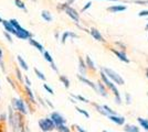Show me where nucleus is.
I'll list each match as a JSON object with an SVG mask.
<instances>
[{
    "label": "nucleus",
    "mask_w": 148,
    "mask_h": 132,
    "mask_svg": "<svg viewBox=\"0 0 148 132\" xmlns=\"http://www.w3.org/2000/svg\"><path fill=\"white\" fill-rule=\"evenodd\" d=\"M101 78H102L103 83L105 84V86L108 88L110 90H112V93L114 94V96H115V101L117 102L118 105H121V104H122V99H121L119 91H118V89L116 88V86H115V84L112 82V81H110V78H107V76L105 75L103 70L101 72Z\"/></svg>",
    "instance_id": "nucleus-1"
},
{
    "label": "nucleus",
    "mask_w": 148,
    "mask_h": 132,
    "mask_svg": "<svg viewBox=\"0 0 148 132\" xmlns=\"http://www.w3.org/2000/svg\"><path fill=\"white\" fill-rule=\"evenodd\" d=\"M11 127H12V130L14 132L19 131L21 128H23V127H25L23 113L17 111V112L13 114V120H12V125H11Z\"/></svg>",
    "instance_id": "nucleus-2"
},
{
    "label": "nucleus",
    "mask_w": 148,
    "mask_h": 132,
    "mask_svg": "<svg viewBox=\"0 0 148 132\" xmlns=\"http://www.w3.org/2000/svg\"><path fill=\"white\" fill-rule=\"evenodd\" d=\"M103 72H104L105 75L107 76V78H110L115 84H118V85H124L125 84L124 79L122 78V76L118 75V73H116L115 70H113L111 68H103Z\"/></svg>",
    "instance_id": "nucleus-3"
},
{
    "label": "nucleus",
    "mask_w": 148,
    "mask_h": 132,
    "mask_svg": "<svg viewBox=\"0 0 148 132\" xmlns=\"http://www.w3.org/2000/svg\"><path fill=\"white\" fill-rule=\"evenodd\" d=\"M39 127L43 132H50L56 129L54 122L51 120V118H45V119L39 120Z\"/></svg>",
    "instance_id": "nucleus-4"
},
{
    "label": "nucleus",
    "mask_w": 148,
    "mask_h": 132,
    "mask_svg": "<svg viewBox=\"0 0 148 132\" xmlns=\"http://www.w3.org/2000/svg\"><path fill=\"white\" fill-rule=\"evenodd\" d=\"M14 35L18 39H20V40H29L30 38H32V33L29 32L28 30L23 29L21 25L19 26L18 29H16V34Z\"/></svg>",
    "instance_id": "nucleus-5"
},
{
    "label": "nucleus",
    "mask_w": 148,
    "mask_h": 132,
    "mask_svg": "<svg viewBox=\"0 0 148 132\" xmlns=\"http://www.w3.org/2000/svg\"><path fill=\"white\" fill-rule=\"evenodd\" d=\"M12 105L14 109L19 111V112L23 113V114H27L28 113V110H27V108L25 106V102L22 99H17V98H13L12 99Z\"/></svg>",
    "instance_id": "nucleus-6"
},
{
    "label": "nucleus",
    "mask_w": 148,
    "mask_h": 132,
    "mask_svg": "<svg viewBox=\"0 0 148 132\" xmlns=\"http://www.w3.org/2000/svg\"><path fill=\"white\" fill-rule=\"evenodd\" d=\"M64 12L68 14L69 17L71 18L72 20H74L76 23L80 21V16H79V13H77V11L75 10V9H73L72 7L70 6V5H66V7L64 8V10H63Z\"/></svg>",
    "instance_id": "nucleus-7"
},
{
    "label": "nucleus",
    "mask_w": 148,
    "mask_h": 132,
    "mask_svg": "<svg viewBox=\"0 0 148 132\" xmlns=\"http://www.w3.org/2000/svg\"><path fill=\"white\" fill-rule=\"evenodd\" d=\"M51 120L54 122V125L56 126H59V125H64L65 122H66V120L64 119V117L60 114L59 112H52L51 113Z\"/></svg>",
    "instance_id": "nucleus-8"
},
{
    "label": "nucleus",
    "mask_w": 148,
    "mask_h": 132,
    "mask_svg": "<svg viewBox=\"0 0 148 132\" xmlns=\"http://www.w3.org/2000/svg\"><path fill=\"white\" fill-rule=\"evenodd\" d=\"M108 117V119L113 121L114 123H116L118 126H123L124 123H125V118L122 117V116H117V114H108L107 116Z\"/></svg>",
    "instance_id": "nucleus-9"
},
{
    "label": "nucleus",
    "mask_w": 148,
    "mask_h": 132,
    "mask_svg": "<svg viewBox=\"0 0 148 132\" xmlns=\"http://www.w3.org/2000/svg\"><path fill=\"white\" fill-rule=\"evenodd\" d=\"M112 52L116 55V56L122 61V62H124V63H130V60H128V57L126 56V54H125V52H121V51H117V50H115V49H112Z\"/></svg>",
    "instance_id": "nucleus-10"
},
{
    "label": "nucleus",
    "mask_w": 148,
    "mask_h": 132,
    "mask_svg": "<svg viewBox=\"0 0 148 132\" xmlns=\"http://www.w3.org/2000/svg\"><path fill=\"white\" fill-rule=\"evenodd\" d=\"M90 33H91V35H92L93 38L95 39L96 41H99V42H105L104 38H103V35L101 34V32L97 30V29H95V28H92L91 30H90Z\"/></svg>",
    "instance_id": "nucleus-11"
},
{
    "label": "nucleus",
    "mask_w": 148,
    "mask_h": 132,
    "mask_svg": "<svg viewBox=\"0 0 148 132\" xmlns=\"http://www.w3.org/2000/svg\"><path fill=\"white\" fill-rule=\"evenodd\" d=\"M2 25H3V28H5V30L7 32H9L10 34H16V29L12 26V24L9 22V21H7V20H2Z\"/></svg>",
    "instance_id": "nucleus-12"
},
{
    "label": "nucleus",
    "mask_w": 148,
    "mask_h": 132,
    "mask_svg": "<svg viewBox=\"0 0 148 132\" xmlns=\"http://www.w3.org/2000/svg\"><path fill=\"white\" fill-rule=\"evenodd\" d=\"M77 78L80 79L82 83H84V84H86L87 86H90V87H92L95 91H97V87H96V85L94 84L93 82H91V81H88L87 78H85L84 76H82V75H77Z\"/></svg>",
    "instance_id": "nucleus-13"
},
{
    "label": "nucleus",
    "mask_w": 148,
    "mask_h": 132,
    "mask_svg": "<svg viewBox=\"0 0 148 132\" xmlns=\"http://www.w3.org/2000/svg\"><path fill=\"white\" fill-rule=\"evenodd\" d=\"M96 87H97V93H99V95H102L103 97H107V96H108V94H107V89L105 88L104 83L99 82Z\"/></svg>",
    "instance_id": "nucleus-14"
},
{
    "label": "nucleus",
    "mask_w": 148,
    "mask_h": 132,
    "mask_svg": "<svg viewBox=\"0 0 148 132\" xmlns=\"http://www.w3.org/2000/svg\"><path fill=\"white\" fill-rule=\"evenodd\" d=\"M107 10H108L110 12L116 13V12H121V11H125V10H126V7L122 6V5H116V6L108 7Z\"/></svg>",
    "instance_id": "nucleus-15"
},
{
    "label": "nucleus",
    "mask_w": 148,
    "mask_h": 132,
    "mask_svg": "<svg viewBox=\"0 0 148 132\" xmlns=\"http://www.w3.org/2000/svg\"><path fill=\"white\" fill-rule=\"evenodd\" d=\"M86 64L83 61V57H79V69H80V73L82 75H86Z\"/></svg>",
    "instance_id": "nucleus-16"
},
{
    "label": "nucleus",
    "mask_w": 148,
    "mask_h": 132,
    "mask_svg": "<svg viewBox=\"0 0 148 132\" xmlns=\"http://www.w3.org/2000/svg\"><path fill=\"white\" fill-rule=\"evenodd\" d=\"M29 43L32 45V46H34L37 50H39L40 52H42L43 53L44 52V50H43V46H42V44H40L39 42H38L37 40H34L33 38H30L29 39Z\"/></svg>",
    "instance_id": "nucleus-17"
},
{
    "label": "nucleus",
    "mask_w": 148,
    "mask_h": 132,
    "mask_svg": "<svg viewBox=\"0 0 148 132\" xmlns=\"http://www.w3.org/2000/svg\"><path fill=\"white\" fill-rule=\"evenodd\" d=\"M25 93H27V95H28V97H29V99H30V101L34 105V104H37V101H36V99H34V96H33V93H32V90L30 89V86H25Z\"/></svg>",
    "instance_id": "nucleus-18"
},
{
    "label": "nucleus",
    "mask_w": 148,
    "mask_h": 132,
    "mask_svg": "<svg viewBox=\"0 0 148 132\" xmlns=\"http://www.w3.org/2000/svg\"><path fill=\"white\" fill-rule=\"evenodd\" d=\"M85 64H86V66L91 69V70H95V69H96L95 65H94V62L91 60V57L88 56V55H86V56H85Z\"/></svg>",
    "instance_id": "nucleus-19"
},
{
    "label": "nucleus",
    "mask_w": 148,
    "mask_h": 132,
    "mask_svg": "<svg viewBox=\"0 0 148 132\" xmlns=\"http://www.w3.org/2000/svg\"><path fill=\"white\" fill-rule=\"evenodd\" d=\"M41 17H42V19L44 21H47V22H51L52 21V16H51V13L49 11H47V10H43L42 12H41Z\"/></svg>",
    "instance_id": "nucleus-20"
},
{
    "label": "nucleus",
    "mask_w": 148,
    "mask_h": 132,
    "mask_svg": "<svg viewBox=\"0 0 148 132\" xmlns=\"http://www.w3.org/2000/svg\"><path fill=\"white\" fill-rule=\"evenodd\" d=\"M124 131H125V132H140V131H139V129H138L137 127L132 126V125H127V126H125V128H124Z\"/></svg>",
    "instance_id": "nucleus-21"
},
{
    "label": "nucleus",
    "mask_w": 148,
    "mask_h": 132,
    "mask_svg": "<svg viewBox=\"0 0 148 132\" xmlns=\"http://www.w3.org/2000/svg\"><path fill=\"white\" fill-rule=\"evenodd\" d=\"M17 58H18V63H19V65H20V66H21V67H22L23 69H25V70H28V69H29V66H28V64L25 63V60L22 58V56H20V55H18V57H17Z\"/></svg>",
    "instance_id": "nucleus-22"
},
{
    "label": "nucleus",
    "mask_w": 148,
    "mask_h": 132,
    "mask_svg": "<svg viewBox=\"0 0 148 132\" xmlns=\"http://www.w3.org/2000/svg\"><path fill=\"white\" fill-rule=\"evenodd\" d=\"M13 2H14L16 7H18L19 9H21V10H23V11H27V7H25L23 1H21V0H13Z\"/></svg>",
    "instance_id": "nucleus-23"
},
{
    "label": "nucleus",
    "mask_w": 148,
    "mask_h": 132,
    "mask_svg": "<svg viewBox=\"0 0 148 132\" xmlns=\"http://www.w3.org/2000/svg\"><path fill=\"white\" fill-rule=\"evenodd\" d=\"M138 122H139V125L142 126V128H144L146 131H148V120L147 119H144V118H138Z\"/></svg>",
    "instance_id": "nucleus-24"
},
{
    "label": "nucleus",
    "mask_w": 148,
    "mask_h": 132,
    "mask_svg": "<svg viewBox=\"0 0 148 132\" xmlns=\"http://www.w3.org/2000/svg\"><path fill=\"white\" fill-rule=\"evenodd\" d=\"M8 121H9V125L11 126L12 125V120H13V114H14V112H13V109H12V107H9L8 108Z\"/></svg>",
    "instance_id": "nucleus-25"
},
{
    "label": "nucleus",
    "mask_w": 148,
    "mask_h": 132,
    "mask_svg": "<svg viewBox=\"0 0 148 132\" xmlns=\"http://www.w3.org/2000/svg\"><path fill=\"white\" fill-rule=\"evenodd\" d=\"M60 81L62 82V84L64 85V87H65V88L70 87V81H69V78L66 77V76L60 75Z\"/></svg>",
    "instance_id": "nucleus-26"
},
{
    "label": "nucleus",
    "mask_w": 148,
    "mask_h": 132,
    "mask_svg": "<svg viewBox=\"0 0 148 132\" xmlns=\"http://www.w3.org/2000/svg\"><path fill=\"white\" fill-rule=\"evenodd\" d=\"M56 129L59 132H71V130L65 126V123H64V125H59V126H56Z\"/></svg>",
    "instance_id": "nucleus-27"
},
{
    "label": "nucleus",
    "mask_w": 148,
    "mask_h": 132,
    "mask_svg": "<svg viewBox=\"0 0 148 132\" xmlns=\"http://www.w3.org/2000/svg\"><path fill=\"white\" fill-rule=\"evenodd\" d=\"M93 106H94V107L96 108V110H97V111H99V113H102L103 116H108V114H107V112L105 111V109H104V108H103V107H101V106H99L97 104H93Z\"/></svg>",
    "instance_id": "nucleus-28"
},
{
    "label": "nucleus",
    "mask_w": 148,
    "mask_h": 132,
    "mask_svg": "<svg viewBox=\"0 0 148 132\" xmlns=\"http://www.w3.org/2000/svg\"><path fill=\"white\" fill-rule=\"evenodd\" d=\"M43 56H44V60H45V61H48L49 63H52V62H53V58H52L51 54H50L48 51H44V52H43Z\"/></svg>",
    "instance_id": "nucleus-29"
},
{
    "label": "nucleus",
    "mask_w": 148,
    "mask_h": 132,
    "mask_svg": "<svg viewBox=\"0 0 148 132\" xmlns=\"http://www.w3.org/2000/svg\"><path fill=\"white\" fill-rule=\"evenodd\" d=\"M34 73H36V75H37L41 81H44V82H45V79H47V78H45V76L43 75V73H42V72H40L38 68H34Z\"/></svg>",
    "instance_id": "nucleus-30"
},
{
    "label": "nucleus",
    "mask_w": 148,
    "mask_h": 132,
    "mask_svg": "<svg viewBox=\"0 0 148 132\" xmlns=\"http://www.w3.org/2000/svg\"><path fill=\"white\" fill-rule=\"evenodd\" d=\"M71 96H72V97H73L74 99H77V100H80V101H83V102H90V101L87 100L86 98H84V97H82V96H81V95H77V96H74V95H71Z\"/></svg>",
    "instance_id": "nucleus-31"
},
{
    "label": "nucleus",
    "mask_w": 148,
    "mask_h": 132,
    "mask_svg": "<svg viewBox=\"0 0 148 132\" xmlns=\"http://www.w3.org/2000/svg\"><path fill=\"white\" fill-rule=\"evenodd\" d=\"M69 37H70V32H69V31L64 32V33L62 34V38H61V42H62V44H64V43H65V41L68 40Z\"/></svg>",
    "instance_id": "nucleus-32"
},
{
    "label": "nucleus",
    "mask_w": 148,
    "mask_h": 132,
    "mask_svg": "<svg viewBox=\"0 0 148 132\" xmlns=\"http://www.w3.org/2000/svg\"><path fill=\"white\" fill-rule=\"evenodd\" d=\"M76 110H77V112H80L81 114H83L85 118H90V114H88V112H86L85 110H83V109H81V108L76 107Z\"/></svg>",
    "instance_id": "nucleus-33"
},
{
    "label": "nucleus",
    "mask_w": 148,
    "mask_h": 132,
    "mask_svg": "<svg viewBox=\"0 0 148 132\" xmlns=\"http://www.w3.org/2000/svg\"><path fill=\"white\" fill-rule=\"evenodd\" d=\"M9 22L12 24V26L14 28V29H18L19 26H20V24H19V22H18V20H16V19H11V20H9Z\"/></svg>",
    "instance_id": "nucleus-34"
},
{
    "label": "nucleus",
    "mask_w": 148,
    "mask_h": 132,
    "mask_svg": "<svg viewBox=\"0 0 148 132\" xmlns=\"http://www.w3.org/2000/svg\"><path fill=\"white\" fill-rule=\"evenodd\" d=\"M103 108L105 109V111L107 112V114H116V112H115L114 110H112V109H111L110 107H108V106H106V105H104V106H103Z\"/></svg>",
    "instance_id": "nucleus-35"
},
{
    "label": "nucleus",
    "mask_w": 148,
    "mask_h": 132,
    "mask_svg": "<svg viewBox=\"0 0 148 132\" xmlns=\"http://www.w3.org/2000/svg\"><path fill=\"white\" fill-rule=\"evenodd\" d=\"M16 76H17L19 82H22V75H21V72H20V69L18 67L16 68Z\"/></svg>",
    "instance_id": "nucleus-36"
},
{
    "label": "nucleus",
    "mask_w": 148,
    "mask_h": 132,
    "mask_svg": "<svg viewBox=\"0 0 148 132\" xmlns=\"http://www.w3.org/2000/svg\"><path fill=\"white\" fill-rule=\"evenodd\" d=\"M43 88L45 89V90H47V91H48V93H49V94H51V95L54 94V93H53V89L50 87V86H48L47 84H43Z\"/></svg>",
    "instance_id": "nucleus-37"
},
{
    "label": "nucleus",
    "mask_w": 148,
    "mask_h": 132,
    "mask_svg": "<svg viewBox=\"0 0 148 132\" xmlns=\"http://www.w3.org/2000/svg\"><path fill=\"white\" fill-rule=\"evenodd\" d=\"M3 34H5V37H6L7 40H8L10 43H12L13 40H12V38H11V35H10V33H9V32H7V31H5V33H3Z\"/></svg>",
    "instance_id": "nucleus-38"
},
{
    "label": "nucleus",
    "mask_w": 148,
    "mask_h": 132,
    "mask_svg": "<svg viewBox=\"0 0 148 132\" xmlns=\"http://www.w3.org/2000/svg\"><path fill=\"white\" fill-rule=\"evenodd\" d=\"M134 2L138 5H148V0H135Z\"/></svg>",
    "instance_id": "nucleus-39"
},
{
    "label": "nucleus",
    "mask_w": 148,
    "mask_h": 132,
    "mask_svg": "<svg viewBox=\"0 0 148 132\" xmlns=\"http://www.w3.org/2000/svg\"><path fill=\"white\" fill-rule=\"evenodd\" d=\"M91 6H92V2H91V1H88L86 5H85V6L82 8V12H83V11H86L87 9H88V8H90Z\"/></svg>",
    "instance_id": "nucleus-40"
},
{
    "label": "nucleus",
    "mask_w": 148,
    "mask_h": 132,
    "mask_svg": "<svg viewBox=\"0 0 148 132\" xmlns=\"http://www.w3.org/2000/svg\"><path fill=\"white\" fill-rule=\"evenodd\" d=\"M138 16L139 17H148V10H143L138 13Z\"/></svg>",
    "instance_id": "nucleus-41"
},
{
    "label": "nucleus",
    "mask_w": 148,
    "mask_h": 132,
    "mask_svg": "<svg viewBox=\"0 0 148 132\" xmlns=\"http://www.w3.org/2000/svg\"><path fill=\"white\" fill-rule=\"evenodd\" d=\"M7 81H8V82H9V84H10V85H11V87H12L13 89H16V85H14V83L12 82V79H11V78H10V77H8V76H7Z\"/></svg>",
    "instance_id": "nucleus-42"
},
{
    "label": "nucleus",
    "mask_w": 148,
    "mask_h": 132,
    "mask_svg": "<svg viewBox=\"0 0 148 132\" xmlns=\"http://www.w3.org/2000/svg\"><path fill=\"white\" fill-rule=\"evenodd\" d=\"M125 97H126V102H127V104L130 105V95L126 93V95H125Z\"/></svg>",
    "instance_id": "nucleus-43"
},
{
    "label": "nucleus",
    "mask_w": 148,
    "mask_h": 132,
    "mask_svg": "<svg viewBox=\"0 0 148 132\" xmlns=\"http://www.w3.org/2000/svg\"><path fill=\"white\" fill-rule=\"evenodd\" d=\"M25 84H27V86H31V82H30V79H29V77H27V76H25Z\"/></svg>",
    "instance_id": "nucleus-44"
},
{
    "label": "nucleus",
    "mask_w": 148,
    "mask_h": 132,
    "mask_svg": "<svg viewBox=\"0 0 148 132\" xmlns=\"http://www.w3.org/2000/svg\"><path fill=\"white\" fill-rule=\"evenodd\" d=\"M75 128H76V130H77L79 132H87V131H85L84 129H82L80 126H75Z\"/></svg>",
    "instance_id": "nucleus-45"
},
{
    "label": "nucleus",
    "mask_w": 148,
    "mask_h": 132,
    "mask_svg": "<svg viewBox=\"0 0 148 132\" xmlns=\"http://www.w3.org/2000/svg\"><path fill=\"white\" fill-rule=\"evenodd\" d=\"M50 64H51V67H52V69H53L54 72H58V67L56 66V64L53 63V62H52V63H50Z\"/></svg>",
    "instance_id": "nucleus-46"
},
{
    "label": "nucleus",
    "mask_w": 148,
    "mask_h": 132,
    "mask_svg": "<svg viewBox=\"0 0 148 132\" xmlns=\"http://www.w3.org/2000/svg\"><path fill=\"white\" fill-rule=\"evenodd\" d=\"M70 37H71V38H73V39L79 38V35H77V34H75V33H73V32H70Z\"/></svg>",
    "instance_id": "nucleus-47"
},
{
    "label": "nucleus",
    "mask_w": 148,
    "mask_h": 132,
    "mask_svg": "<svg viewBox=\"0 0 148 132\" xmlns=\"http://www.w3.org/2000/svg\"><path fill=\"white\" fill-rule=\"evenodd\" d=\"M6 119H7V114H6V113H3V114H1V116H0V120H1V121H5Z\"/></svg>",
    "instance_id": "nucleus-48"
},
{
    "label": "nucleus",
    "mask_w": 148,
    "mask_h": 132,
    "mask_svg": "<svg viewBox=\"0 0 148 132\" xmlns=\"http://www.w3.org/2000/svg\"><path fill=\"white\" fill-rule=\"evenodd\" d=\"M45 102H47V104H48V105H49V106L51 108H53V105H52V102H51V101H50L49 99H47V100H45Z\"/></svg>",
    "instance_id": "nucleus-49"
},
{
    "label": "nucleus",
    "mask_w": 148,
    "mask_h": 132,
    "mask_svg": "<svg viewBox=\"0 0 148 132\" xmlns=\"http://www.w3.org/2000/svg\"><path fill=\"white\" fill-rule=\"evenodd\" d=\"M38 99H39V101H40V102H41V105H42V106H45V102H44V101H42V99H41V98H40V97H39V98H38Z\"/></svg>",
    "instance_id": "nucleus-50"
},
{
    "label": "nucleus",
    "mask_w": 148,
    "mask_h": 132,
    "mask_svg": "<svg viewBox=\"0 0 148 132\" xmlns=\"http://www.w3.org/2000/svg\"><path fill=\"white\" fill-rule=\"evenodd\" d=\"M2 57H3V54H2V50L0 49V61L2 60Z\"/></svg>",
    "instance_id": "nucleus-51"
},
{
    "label": "nucleus",
    "mask_w": 148,
    "mask_h": 132,
    "mask_svg": "<svg viewBox=\"0 0 148 132\" xmlns=\"http://www.w3.org/2000/svg\"><path fill=\"white\" fill-rule=\"evenodd\" d=\"M74 1H75V0H68V2H66V3H68V5H72Z\"/></svg>",
    "instance_id": "nucleus-52"
},
{
    "label": "nucleus",
    "mask_w": 148,
    "mask_h": 132,
    "mask_svg": "<svg viewBox=\"0 0 148 132\" xmlns=\"http://www.w3.org/2000/svg\"><path fill=\"white\" fill-rule=\"evenodd\" d=\"M18 132H25V127H23V128H21V129H20V130H19Z\"/></svg>",
    "instance_id": "nucleus-53"
},
{
    "label": "nucleus",
    "mask_w": 148,
    "mask_h": 132,
    "mask_svg": "<svg viewBox=\"0 0 148 132\" xmlns=\"http://www.w3.org/2000/svg\"><path fill=\"white\" fill-rule=\"evenodd\" d=\"M1 22H2V18H1V17H0V23H1Z\"/></svg>",
    "instance_id": "nucleus-54"
},
{
    "label": "nucleus",
    "mask_w": 148,
    "mask_h": 132,
    "mask_svg": "<svg viewBox=\"0 0 148 132\" xmlns=\"http://www.w3.org/2000/svg\"><path fill=\"white\" fill-rule=\"evenodd\" d=\"M146 76H147V78H148V69H147V73H146Z\"/></svg>",
    "instance_id": "nucleus-55"
},
{
    "label": "nucleus",
    "mask_w": 148,
    "mask_h": 132,
    "mask_svg": "<svg viewBox=\"0 0 148 132\" xmlns=\"http://www.w3.org/2000/svg\"><path fill=\"white\" fill-rule=\"evenodd\" d=\"M146 30H148V23H147V25H146Z\"/></svg>",
    "instance_id": "nucleus-56"
},
{
    "label": "nucleus",
    "mask_w": 148,
    "mask_h": 132,
    "mask_svg": "<svg viewBox=\"0 0 148 132\" xmlns=\"http://www.w3.org/2000/svg\"><path fill=\"white\" fill-rule=\"evenodd\" d=\"M110 1V0H108ZM111 1H118V0H111Z\"/></svg>",
    "instance_id": "nucleus-57"
},
{
    "label": "nucleus",
    "mask_w": 148,
    "mask_h": 132,
    "mask_svg": "<svg viewBox=\"0 0 148 132\" xmlns=\"http://www.w3.org/2000/svg\"><path fill=\"white\" fill-rule=\"evenodd\" d=\"M103 132H107V131H103Z\"/></svg>",
    "instance_id": "nucleus-58"
}]
</instances>
